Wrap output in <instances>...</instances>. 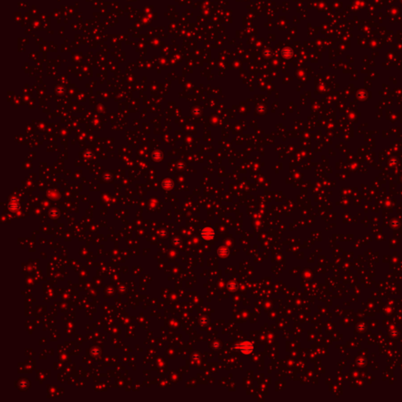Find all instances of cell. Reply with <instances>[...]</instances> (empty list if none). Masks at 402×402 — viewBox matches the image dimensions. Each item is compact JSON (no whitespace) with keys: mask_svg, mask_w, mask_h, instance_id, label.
I'll list each match as a JSON object with an SVG mask.
<instances>
[{"mask_svg":"<svg viewBox=\"0 0 402 402\" xmlns=\"http://www.w3.org/2000/svg\"><path fill=\"white\" fill-rule=\"evenodd\" d=\"M234 349L239 350L243 354H250L254 350L253 344L250 342H243L241 344H238L234 346Z\"/></svg>","mask_w":402,"mask_h":402,"instance_id":"6da1fadb","label":"cell"},{"mask_svg":"<svg viewBox=\"0 0 402 402\" xmlns=\"http://www.w3.org/2000/svg\"><path fill=\"white\" fill-rule=\"evenodd\" d=\"M201 236H202V237L204 240H212V238L214 237L215 233H214V231L211 229L207 228V229H203V231L201 232Z\"/></svg>","mask_w":402,"mask_h":402,"instance_id":"7a4b0ae2","label":"cell"},{"mask_svg":"<svg viewBox=\"0 0 402 402\" xmlns=\"http://www.w3.org/2000/svg\"><path fill=\"white\" fill-rule=\"evenodd\" d=\"M217 253L218 255V256H220L222 258H225L227 257L229 255V250L226 248L225 247H220L217 251Z\"/></svg>","mask_w":402,"mask_h":402,"instance_id":"3957f363","label":"cell"},{"mask_svg":"<svg viewBox=\"0 0 402 402\" xmlns=\"http://www.w3.org/2000/svg\"><path fill=\"white\" fill-rule=\"evenodd\" d=\"M228 288L231 291H234L238 288V285L237 283H229L228 284Z\"/></svg>","mask_w":402,"mask_h":402,"instance_id":"277c9868","label":"cell"}]
</instances>
